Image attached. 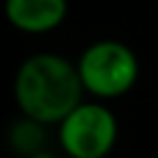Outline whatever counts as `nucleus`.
Segmentation results:
<instances>
[{
  "label": "nucleus",
  "instance_id": "nucleus-1",
  "mask_svg": "<svg viewBox=\"0 0 158 158\" xmlns=\"http://www.w3.org/2000/svg\"><path fill=\"white\" fill-rule=\"evenodd\" d=\"M84 86L77 63L60 54H33L14 74V102L21 116L40 126H58L79 102Z\"/></svg>",
  "mask_w": 158,
  "mask_h": 158
},
{
  "label": "nucleus",
  "instance_id": "nucleus-2",
  "mask_svg": "<svg viewBox=\"0 0 158 158\" xmlns=\"http://www.w3.org/2000/svg\"><path fill=\"white\" fill-rule=\"evenodd\" d=\"M77 72L84 93L95 100H114L135 89L139 79V60L126 42L98 40L79 54Z\"/></svg>",
  "mask_w": 158,
  "mask_h": 158
},
{
  "label": "nucleus",
  "instance_id": "nucleus-3",
  "mask_svg": "<svg viewBox=\"0 0 158 158\" xmlns=\"http://www.w3.org/2000/svg\"><path fill=\"white\" fill-rule=\"evenodd\" d=\"M56 128L68 158H107L118 139L116 114L102 102H79Z\"/></svg>",
  "mask_w": 158,
  "mask_h": 158
},
{
  "label": "nucleus",
  "instance_id": "nucleus-4",
  "mask_svg": "<svg viewBox=\"0 0 158 158\" xmlns=\"http://www.w3.org/2000/svg\"><path fill=\"white\" fill-rule=\"evenodd\" d=\"M68 7V0H5L2 12L19 33L47 35L65 21Z\"/></svg>",
  "mask_w": 158,
  "mask_h": 158
},
{
  "label": "nucleus",
  "instance_id": "nucleus-5",
  "mask_svg": "<svg viewBox=\"0 0 158 158\" xmlns=\"http://www.w3.org/2000/svg\"><path fill=\"white\" fill-rule=\"evenodd\" d=\"M44 128L47 126H40L30 118H23L12 128L10 139H12V147L16 151L26 153V156H33V153L42 151V139H44Z\"/></svg>",
  "mask_w": 158,
  "mask_h": 158
},
{
  "label": "nucleus",
  "instance_id": "nucleus-6",
  "mask_svg": "<svg viewBox=\"0 0 158 158\" xmlns=\"http://www.w3.org/2000/svg\"><path fill=\"white\" fill-rule=\"evenodd\" d=\"M30 158H54V153L51 151H47V149H42V151H37V153H33Z\"/></svg>",
  "mask_w": 158,
  "mask_h": 158
}]
</instances>
